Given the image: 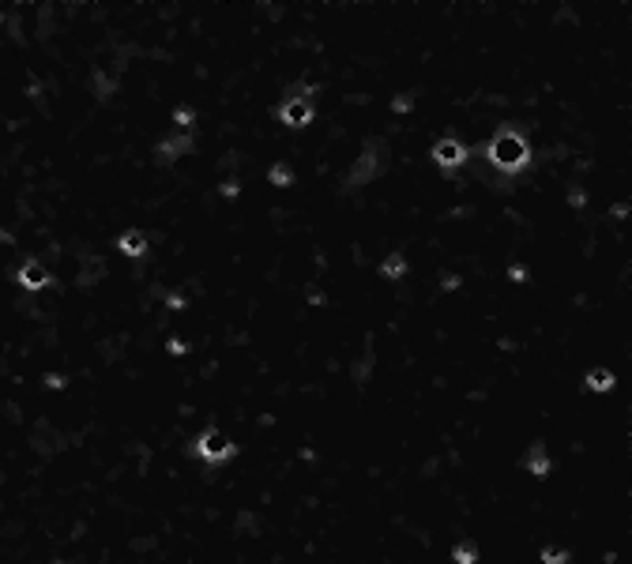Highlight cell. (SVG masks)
<instances>
[{
	"label": "cell",
	"mask_w": 632,
	"mask_h": 564,
	"mask_svg": "<svg viewBox=\"0 0 632 564\" xmlns=\"http://www.w3.org/2000/svg\"><path fill=\"white\" fill-rule=\"evenodd\" d=\"M440 162H459V147L444 143V147H440Z\"/></svg>",
	"instance_id": "6da1fadb"
}]
</instances>
